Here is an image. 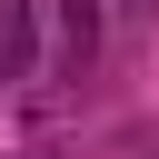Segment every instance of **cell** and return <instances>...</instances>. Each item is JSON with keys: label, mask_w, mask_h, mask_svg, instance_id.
I'll return each mask as SVG.
<instances>
[{"label": "cell", "mask_w": 159, "mask_h": 159, "mask_svg": "<svg viewBox=\"0 0 159 159\" xmlns=\"http://www.w3.org/2000/svg\"><path fill=\"white\" fill-rule=\"evenodd\" d=\"M60 50H70V70L99 50V0H60Z\"/></svg>", "instance_id": "2"}, {"label": "cell", "mask_w": 159, "mask_h": 159, "mask_svg": "<svg viewBox=\"0 0 159 159\" xmlns=\"http://www.w3.org/2000/svg\"><path fill=\"white\" fill-rule=\"evenodd\" d=\"M30 0H0V80H30Z\"/></svg>", "instance_id": "1"}]
</instances>
